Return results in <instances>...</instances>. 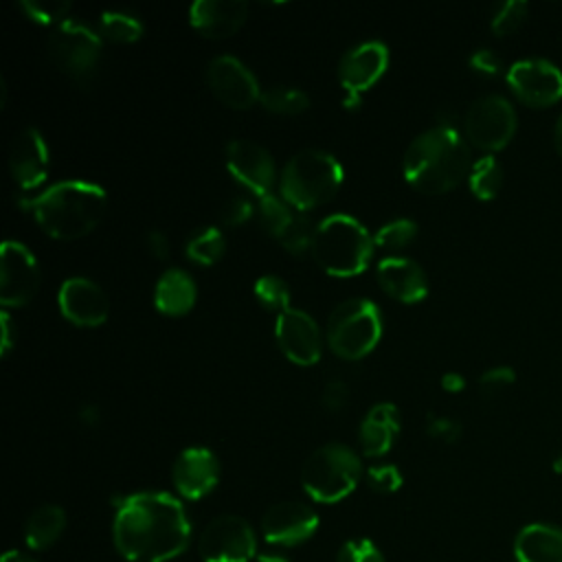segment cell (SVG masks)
Returning a JSON list of instances; mask_svg holds the SVG:
<instances>
[{"mask_svg": "<svg viewBox=\"0 0 562 562\" xmlns=\"http://www.w3.org/2000/svg\"><path fill=\"white\" fill-rule=\"evenodd\" d=\"M99 26L101 35L114 44H132L143 35V24L134 15L123 11H105Z\"/></svg>", "mask_w": 562, "mask_h": 562, "instance_id": "cell-31", "label": "cell"}, {"mask_svg": "<svg viewBox=\"0 0 562 562\" xmlns=\"http://www.w3.org/2000/svg\"><path fill=\"white\" fill-rule=\"evenodd\" d=\"M40 288L35 255L20 241L7 239L0 250V303L4 307L26 305Z\"/></svg>", "mask_w": 562, "mask_h": 562, "instance_id": "cell-12", "label": "cell"}, {"mask_svg": "<svg viewBox=\"0 0 562 562\" xmlns=\"http://www.w3.org/2000/svg\"><path fill=\"white\" fill-rule=\"evenodd\" d=\"M516 125V110L503 94L479 97L463 116L465 138L487 154L503 149L514 138Z\"/></svg>", "mask_w": 562, "mask_h": 562, "instance_id": "cell-9", "label": "cell"}, {"mask_svg": "<svg viewBox=\"0 0 562 562\" xmlns=\"http://www.w3.org/2000/svg\"><path fill=\"white\" fill-rule=\"evenodd\" d=\"M327 345L342 360H360L375 349L382 336L380 307L369 299H347L327 318Z\"/></svg>", "mask_w": 562, "mask_h": 562, "instance_id": "cell-7", "label": "cell"}, {"mask_svg": "<svg viewBox=\"0 0 562 562\" xmlns=\"http://www.w3.org/2000/svg\"><path fill=\"white\" fill-rule=\"evenodd\" d=\"M470 169V145L450 123H439L415 136L402 160L406 182L428 195L454 189L468 178Z\"/></svg>", "mask_w": 562, "mask_h": 562, "instance_id": "cell-2", "label": "cell"}, {"mask_svg": "<svg viewBox=\"0 0 562 562\" xmlns=\"http://www.w3.org/2000/svg\"><path fill=\"white\" fill-rule=\"evenodd\" d=\"M347 400H349V389H347V384L342 380H331V382L325 384L321 402H323V406L327 411H331V413L340 411L347 404Z\"/></svg>", "mask_w": 562, "mask_h": 562, "instance_id": "cell-42", "label": "cell"}, {"mask_svg": "<svg viewBox=\"0 0 562 562\" xmlns=\"http://www.w3.org/2000/svg\"><path fill=\"white\" fill-rule=\"evenodd\" d=\"M0 562H35V560L24 555V553H20V551H7Z\"/></svg>", "mask_w": 562, "mask_h": 562, "instance_id": "cell-51", "label": "cell"}, {"mask_svg": "<svg viewBox=\"0 0 562 562\" xmlns=\"http://www.w3.org/2000/svg\"><path fill=\"white\" fill-rule=\"evenodd\" d=\"M400 435V411L391 402H378L362 417L358 428V443L364 457L386 454Z\"/></svg>", "mask_w": 562, "mask_h": 562, "instance_id": "cell-23", "label": "cell"}, {"mask_svg": "<svg viewBox=\"0 0 562 562\" xmlns=\"http://www.w3.org/2000/svg\"><path fill=\"white\" fill-rule=\"evenodd\" d=\"M255 560L257 562H292L288 555H283L279 551H261V553H257Z\"/></svg>", "mask_w": 562, "mask_h": 562, "instance_id": "cell-47", "label": "cell"}, {"mask_svg": "<svg viewBox=\"0 0 562 562\" xmlns=\"http://www.w3.org/2000/svg\"><path fill=\"white\" fill-rule=\"evenodd\" d=\"M198 288L191 274L182 268H169L160 274L154 288V305L167 316H184L193 310Z\"/></svg>", "mask_w": 562, "mask_h": 562, "instance_id": "cell-25", "label": "cell"}, {"mask_svg": "<svg viewBox=\"0 0 562 562\" xmlns=\"http://www.w3.org/2000/svg\"><path fill=\"white\" fill-rule=\"evenodd\" d=\"M380 288L400 303H419L428 294V277L419 263L408 257H386L375 270Z\"/></svg>", "mask_w": 562, "mask_h": 562, "instance_id": "cell-22", "label": "cell"}, {"mask_svg": "<svg viewBox=\"0 0 562 562\" xmlns=\"http://www.w3.org/2000/svg\"><path fill=\"white\" fill-rule=\"evenodd\" d=\"M362 474V461L349 446L325 443L303 461L301 485L316 503H338L356 490Z\"/></svg>", "mask_w": 562, "mask_h": 562, "instance_id": "cell-6", "label": "cell"}, {"mask_svg": "<svg viewBox=\"0 0 562 562\" xmlns=\"http://www.w3.org/2000/svg\"><path fill=\"white\" fill-rule=\"evenodd\" d=\"M527 11H529V4L525 0H507L498 4L492 15V31L498 37L514 33L527 18Z\"/></svg>", "mask_w": 562, "mask_h": 562, "instance_id": "cell-36", "label": "cell"}, {"mask_svg": "<svg viewBox=\"0 0 562 562\" xmlns=\"http://www.w3.org/2000/svg\"><path fill=\"white\" fill-rule=\"evenodd\" d=\"M553 145H555V151L562 156V114L558 116L553 127Z\"/></svg>", "mask_w": 562, "mask_h": 562, "instance_id": "cell-50", "label": "cell"}, {"mask_svg": "<svg viewBox=\"0 0 562 562\" xmlns=\"http://www.w3.org/2000/svg\"><path fill=\"white\" fill-rule=\"evenodd\" d=\"M226 169L239 184H244L257 198L272 193L277 167L266 147L241 138L231 140L226 145Z\"/></svg>", "mask_w": 562, "mask_h": 562, "instance_id": "cell-15", "label": "cell"}, {"mask_svg": "<svg viewBox=\"0 0 562 562\" xmlns=\"http://www.w3.org/2000/svg\"><path fill=\"white\" fill-rule=\"evenodd\" d=\"M57 303L64 318L77 327H97L105 323L110 312V303L101 285L86 277L66 279L59 288Z\"/></svg>", "mask_w": 562, "mask_h": 562, "instance_id": "cell-18", "label": "cell"}, {"mask_svg": "<svg viewBox=\"0 0 562 562\" xmlns=\"http://www.w3.org/2000/svg\"><path fill=\"white\" fill-rule=\"evenodd\" d=\"M551 468H553V472H558V474H562V452L553 459V463H551Z\"/></svg>", "mask_w": 562, "mask_h": 562, "instance_id": "cell-52", "label": "cell"}, {"mask_svg": "<svg viewBox=\"0 0 562 562\" xmlns=\"http://www.w3.org/2000/svg\"><path fill=\"white\" fill-rule=\"evenodd\" d=\"M501 184H503V167L492 154H485L476 162H472V169L468 173V187L474 193V198L483 202L494 200L501 191Z\"/></svg>", "mask_w": 562, "mask_h": 562, "instance_id": "cell-27", "label": "cell"}, {"mask_svg": "<svg viewBox=\"0 0 562 562\" xmlns=\"http://www.w3.org/2000/svg\"><path fill=\"white\" fill-rule=\"evenodd\" d=\"M226 250L224 233L215 226H202L198 228L184 244L187 259L200 263V266H213L220 261V257Z\"/></svg>", "mask_w": 562, "mask_h": 562, "instance_id": "cell-28", "label": "cell"}, {"mask_svg": "<svg viewBox=\"0 0 562 562\" xmlns=\"http://www.w3.org/2000/svg\"><path fill=\"white\" fill-rule=\"evenodd\" d=\"M0 327H2V356H7L13 347V329H11V316L7 312L0 314Z\"/></svg>", "mask_w": 562, "mask_h": 562, "instance_id": "cell-46", "label": "cell"}, {"mask_svg": "<svg viewBox=\"0 0 562 562\" xmlns=\"http://www.w3.org/2000/svg\"><path fill=\"white\" fill-rule=\"evenodd\" d=\"M507 86L518 101L544 108L562 99V70L544 57H525L509 66Z\"/></svg>", "mask_w": 562, "mask_h": 562, "instance_id": "cell-11", "label": "cell"}, {"mask_svg": "<svg viewBox=\"0 0 562 562\" xmlns=\"http://www.w3.org/2000/svg\"><path fill=\"white\" fill-rule=\"evenodd\" d=\"M259 103L263 110L272 114H283V116H294L301 114L310 108V97L299 90V88H288V86H274L261 92Z\"/></svg>", "mask_w": 562, "mask_h": 562, "instance_id": "cell-29", "label": "cell"}, {"mask_svg": "<svg viewBox=\"0 0 562 562\" xmlns=\"http://www.w3.org/2000/svg\"><path fill=\"white\" fill-rule=\"evenodd\" d=\"M79 419L83 424H94L99 419V411L92 404H83V408L79 411Z\"/></svg>", "mask_w": 562, "mask_h": 562, "instance_id": "cell-48", "label": "cell"}, {"mask_svg": "<svg viewBox=\"0 0 562 562\" xmlns=\"http://www.w3.org/2000/svg\"><path fill=\"white\" fill-rule=\"evenodd\" d=\"M360 101H362V94H360V92H347V90H345L342 105H345L347 110H356V108L360 105Z\"/></svg>", "mask_w": 562, "mask_h": 562, "instance_id": "cell-49", "label": "cell"}, {"mask_svg": "<svg viewBox=\"0 0 562 562\" xmlns=\"http://www.w3.org/2000/svg\"><path fill=\"white\" fill-rule=\"evenodd\" d=\"M386 68H389L386 44L378 40L362 42L342 55L338 64V81L342 90L362 94L373 83H378V79L386 72Z\"/></svg>", "mask_w": 562, "mask_h": 562, "instance_id": "cell-20", "label": "cell"}, {"mask_svg": "<svg viewBox=\"0 0 562 562\" xmlns=\"http://www.w3.org/2000/svg\"><path fill=\"white\" fill-rule=\"evenodd\" d=\"M364 479H367V485L378 492V494H391L395 490L402 487L404 479H402V472L397 470V465L393 463H378V465H371L367 472H364Z\"/></svg>", "mask_w": 562, "mask_h": 562, "instance_id": "cell-37", "label": "cell"}, {"mask_svg": "<svg viewBox=\"0 0 562 562\" xmlns=\"http://www.w3.org/2000/svg\"><path fill=\"white\" fill-rule=\"evenodd\" d=\"M64 527H66L64 509L59 505H42L26 520L24 542L31 551H44L59 540Z\"/></svg>", "mask_w": 562, "mask_h": 562, "instance_id": "cell-26", "label": "cell"}, {"mask_svg": "<svg viewBox=\"0 0 562 562\" xmlns=\"http://www.w3.org/2000/svg\"><path fill=\"white\" fill-rule=\"evenodd\" d=\"M108 204L105 189L86 180H61L44 193L20 200L31 211L40 228L55 239H79L103 217Z\"/></svg>", "mask_w": 562, "mask_h": 562, "instance_id": "cell-3", "label": "cell"}, {"mask_svg": "<svg viewBox=\"0 0 562 562\" xmlns=\"http://www.w3.org/2000/svg\"><path fill=\"white\" fill-rule=\"evenodd\" d=\"M316 228L318 224H314L307 215L299 213L292 217L290 226L283 231V235L279 237L281 246L292 252V255H305L307 250H312L314 239H316Z\"/></svg>", "mask_w": 562, "mask_h": 562, "instance_id": "cell-32", "label": "cell"}, {"mask_svg": "<svg viewBox=\"0 0 562 562\" xmlns=\"http://www.w3.org/2000/svg\"><path fill=\"white\" fill-rule=\"evenodd\" d=\"M470 68L472 70H476V72H481V75H487V77H494V75H498V70H501V59H498V55L494 53V50H490V48H479V50H474L472 55H470Z\"/></svg>", "mask_w": 562, "mask_h": 562, "instance_id": "cell-43", "label": "cell"}, {"mask_svg": "<svg viewBox=\"0 0 562 562\" xmlns=\"http://www.w3.org/2000/svg\"><path fill=\"white\" fill-rule=\"evenodd\" d=\"M336 562H386V560L382 551L375 547V542L367 538H353L340 547Z\"/></svg>", "mask_w": 562, "mask_h": 562, "instance_id": "cell-38", "label": "cell"}, {"mask_svg": "<svg viewBox=\"0 0 562 562\" xmlns=\"http://www.w3.org/2000/svg\"><path fill=\"white\" fill-rule=\"evenodd\" d=\"M441 389L448 393H461L465 389V378L457 371H448L441 375Z\"/></svg>", "mask_w": 562, "mask_h": 562, "instance_id": "cell-45", "label": "cell"}, {"mask_svg": "<svg viewBox=\"0 0 562 562\" xmlns=\"http://www.w3.org/2000/svg\"><path fill=\"white\" fill-rule=\"evenodd\" d=\"M112 538L127 562H169L189 547L191 522L176 496L138 492L116 503Z\"/></svg>", "mask_w": 562, "mask_h": 562, "instance_id": "cell-1", "label": "cell"}, {"mask_svg": "<svg viewBox=\"0 0 562 562\" xmlns=\"http://www.w3.org/2000/svg\"><path fill=\"white\" fill-rule=\"evenodd\" d=\"M274 336L283 351V356L301 367H312L321 358V329L316 321L296 307H288L285 312L277 314L274 321Z\"/></svg>", "mask_w": 562, "mask_h": 562, "instance_id": "cell-14", "label": "cell"}, {"mask_svg": "<svg viewBox=\"0 0 562 562\" xmlns=\"http://www.w3.org/2000/svg\"><path fill=\"white\" fill-rule=\"evenodd\" d=\"M252 292H255L257 301H259L263 307H268V310H272V312H277V314H281V312H285V310L290 307V288H288V283H285L281 277H277V274H263V277H259V279L255 281Z\"/></svg>", "mask_w": 562, "mask_h": 562, "instance_id": "cell-34", "label": "cell"}, {"mask_svg": "<svg viewBox=\"0 0 562 562\" xmlns=\"http://www.w3.org/2000/svg\"><path fill=\"white\" fill-rule=\"evenodd\" d=\"M342 165L323 149H303L294 154L279 180L281 198L296 211H310L329 202L342 184Z\"/></svg>", "mask_w": 562, "mask_h": 562, "instance_id": "cell-5", "label": "cell"}, {"mask_svg": "<svg viewBox=\"0 0 562 562\" xmlns=\"http://www.w3.org/2000/svg\"><path fill=\"white\" fill-rule=\"evenodd\" d=\"M202 562H250L257 558V538L250 522L237 514L213 518L198 538Z\"/></svg>", "mask_w": 562, "mask_h": 562, "instance_id": "cell-10", "label": "cell"}, {"mask_svg": "<svg viewBox=\"0 0 562 562\" xmlns=\"http://www.w3.org/2000/svg\"><path fill=\"white\" fill-rule=\"evenodd\" d=\"M48 145L37 127H24L9 147V171L24 191L37 189L48 176Z\"/></svg>", "mask_w": 562, "mask_h": 562, "instance_id": "cell-19", "label": "cell"}, {"mask_svg": "<svg viewBox=\"0 0 562 562\" xmlns=\"http://www.w3.org/2000/svg\"><path fill=\"white\" fill-rule=\"evenodd\" d=\"M257 215H259L263 231L277 239L283 235V231L290 226V222L294 217L292 206L283 198H277L274 193L259 198Z\"/></svg>", "mask_w": 562, "mask_h": 562, "instance_id": "cell-30", "label": "cell"}, {"mask_svg": "<svg viewBox=\"0 0 562 562\" xmlns=\"http://www.w3.org/2000/svg\"><path fill=\"white\" fill-rule=\"evenodd\" d=\"M415 237H417V224L408 217H400L380 226L373 235V244L375 248H382V250H402Z\"/></svg>", "mask_w": 562, "mask_h": 562, "instance_id": "cell-33", "label": "cell"}, {"mask_svg": "<svg viewBox=\"0 0 562 562\" xmlns=\"http://www.w3.org/2000/svg\"><path fill=\"white\" fill-rule=\"evenodd\" d=\"M318 529V514L299 501H281L266 509L261 518V533L266 542L277 547H296L314 536Z\"/></svg>", "mask_w": 562, "mask_h": 562, "instance_id": "cell-16", "label": "cell"}, {"mask_svg": "<svg viewBox=\"0 0 562 562\" xmlns=\"http://www.w3.org/2000/svg\"><path fill=\"white\" fill-rule=\"evenodd\" d=\"M248 18L244 0H198L189 9L191 26L211 40L235 35Z\"/></svg>", "mask_w": 562, "mask_h": 562, "instance_id": "cell-21", "label": "cell"}, {"mask_svg": "<svg viewBox=\"0 0 562 562\" xmlns=\"http://www.w3.org/2000/svg\"><path fill=\"white\" fill-rule=\"evenodd\" d=\"M255 211H257V206L246 195H233L222 206L220 217H222L224 226H241L244 222H248L252 217Z\"/></svg>", "mask_w": 562, "mask_h": 562, "instance_id": "cell-39", "label": "cell"}, {"mask_svg": "<svg viewBox=\"0 0 562 562\" xmlns=\"http://www.w3.org/2000/svg\"><path fill=\"white\" fill-rule=\"evenodd\" d=\"M373 235L351 215L334 213L318 222L312 255L331 277H356L373 257Z\"/></svg>", "mask_w": 562, "mask_h": 562, "instance_id": "cell-4", "label": "cell"}, {"mask_svg": "<svg viewBox=\"0 0 562 562\" xmlns=\"http://www.w3.org/2000/svg\"><path fill=\"white\" fill-rule=\"evenodd\" d=\"M171 479L182 498L200 501L215 490L220 481V461L209 448H184L173 461Z\"/></svg>", "mask_w": 562, "mask_h": 562, "instance_id": "cell-17", "label": "cell"}, {"mask_svg": "<svg viewBox=\"0 0 562 562\" xmlns=\"http://www.w3.org/2000/svg\"><path fill=\"white\" fill-rule=\"evenodd\" d=\"M147 248H149L151 257H156L158 261H165L169 257V241H167L165 233H160V231H151L147 235Z\"/></svg>", "mask_w": 562, "mask_h": 562, "instance_id": "cell-44", "label": "cell"}, {"mask_svg": "<svg viewBox=\"0 0 562 562\" xmlns=\"http://www.w3.org/2000/svg\"><path fill=\"white\" fill-rule=\"evenodd\" d=\"M516 382V373L512 367H492L487 369L481 378H479V386H481V393L485 395H496L501 391H505L507 386H512Z\"/></svg>", "mask_w": 562, "mask_h": 562, "instance_id": "cell-40", "label": "cell"}, {"mask_svg": "<svg viewBox=\"0 0 562 562\" xmlns=\"http://www.w3.org/2000/svg\"><path fill=\"white\" fill-rule=\"evenodd\" d=\"M206 83L211 92L233 110H248L261 99L255 75L233 55H220L206 66Z\"/></svg>", "mask_w": 562, "mask_h": 562, "instance_id": "cell-13", "label": "cell"}, {"mask_svg": "<svg viewBox=\"0 0 562 562\" xmlns=\"http://www.w3.org/2000/svg\"><path fill=\"white\" fill-rule=\"evenodd\" d=\"M426 432L432 439H439L443 443H454L461 437V424L457 419H450V417H443V415H428Z\"/></svg>", "mask_w": 562, "mask_h": 562, "instance_id": "cell-41", "label": "cell"}, {"mask_svg": "<svg viewBox=\"0 0 562 562\" xmlns=\"http://www.w3.org/2000/svg\"><path fill=\"white\" fill-rule=\"evenodd\" d=\"M48 55L53 64L75 81H90L101 57V37L77 20H66L48 35Z\"/></svg>", "mask_w": 562, "mask_h": 562, "instance_id": "cell-8", "label": "cell"}, {"mask_svg": "<svg viewBox=\"0 0 562 562\" xmlns=\"http://www.w3.org/2000/svg\"><path fill=\"white\" fill-rule=\"evenodd\" d=\"M20 9L26 13L29 20L42 24V26H59L66 22L70 2L66 0H22Z\"/></svg>", "mask_w": 562, "mask_h": 562, "instance_id": "cell-35", "label": "cell"}, {"mask_svg": "<svg viewBox=\"0 0 562 562\" xmlns=\"http://www.w3.org/2000/svg\"><path fill=\"white\" fill-rule=\"evenodd\" d=\"M518 562H562V529L549 522L525 525L514 540Z\"/></svg>", "mask_w": 562, "mask_h": 562, "instance_id": "cell-24", "label": "cell"}]
</instances>
